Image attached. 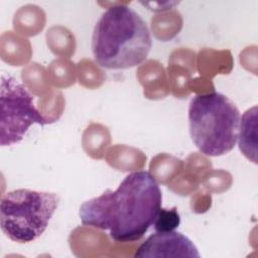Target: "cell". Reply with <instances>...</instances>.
I'll use <instances>...</instances> for the list:
<instances>
[{
    "label": "cell",
    "mask_w": 258,
    "mask_h": 258,
    "mask_svg": "<svg viewBox=\"0 0 258 258\" xmlns=\"http://www.w3.org/2000/svg\"><path fill=\"white\" fill-rule=\"evenodd\" d=\"M189 134L204 154L221 156L236 145L240 112L225 95L213 92L195 96L188 106Z\"/></svg>",
    "instance_id": "cell-3"
},
{
    "label": "cell",
    "mask_w": 258,
    "mask_h": 258,
    "mask_svg": "<svg viewBox=\"0 0 258 258\" xmlns=\"http://www.w3.org/2000/svg\"><path fill=\"white\" fill-rule=\"evenodd\" d=\"M162 194L156 179L145 170L127 174L115 190L107 189L80 207L85 226L109 231L120 243L140 240L161 210Z\"/></svg>",
    "instance_id": "cell-1"
},
{
    "label": "cell",
    "mask_w": 258,
    "mask_h": 258,
    "mask_svg": "<svg viewBox=\"0 0 258 258\" xmlns=\"http://www.w3.org/2000/svg\"><path fill=\"white\" fill-rule=\"evenodd\" d=\"M134 257H200L190 239L176 231L156 232L136 250Z\"/></svg>",
    "instance_id": "cell-6"
},
{
    "label": "cell",
    "mask_w": 258,
    "mask_h": 258,
    "mask_svg": "<svg viewBox=\"0 0 258 258\" xmlns=\"http://www.w3.org/2000/svg\"><path fill=\"white\" fill-rule=\"evenodd\" d=\"M180 223V218L177 213L176 208H172L171 210L161 209L153 223L154 229L156 232H165V231H173L178 227Z\"/></svg>",
    "instance_id": "cell-8"
},
{
    "label": "cell",
    "mask_w": 258,
    "mask_h": 258,
    "mask_svg": "<svg viewBox=\"0 0 258 258\" xmlns=\"http://www.w3.org/2000/svg\"><path fill=\"white\" fill-rule=\"evenodd\" d=\"M152 39L146 22L132 8L117 5L97 21L92 35L96 62L108 70H124L144 61Z\"/></svg>",
    "instance_id": "cell-2"
},
{
    "label": "cell",
    "mask_w": 258,
    "mask_h": 258,
    "mask_svg": "<svg viewBox=\"0 0 258 258\" xmlns=\"http://www.w3.org/2000/svg\"><path fill=\"white\" fill-rule=\"evenodd\" d=\"M58 206L53 192L18 188L4 194L0 202V227L11 241L25 244L46 230Z\"/></svg>",
    "instance_id": "cell-4"
},
{
    "label": "cell",
    "mask_w": 258,
    "mask_h": 258,
    "mask_svg": "<svg viewBox=\"0 0 258 258\" xmlns=\"http://www.w3.org/2000/svg\"><path fill=\"white\" fill-rule=\"evenodd\" d=\"M256 106L245 112L240 120L238 135L240 150L254 163H256Z\"/></svg>",
    "instance_id": "cell-7"
},
{
    "label": "cell",
    "mask_w": 258,
    "mask_h": 258,
    "mask_svg": "<svg viewBox=\"0 0 258 258\" xmlns=\"http://www.w3.org/2000/svg\"><path fill=\"white\" fill-rule=\"evenodd\" d=\"M0 104L1 146L20 142L33 124L43 126L48 123L35 108L30 93L12 76H2Z\"/></svg>",
    "instance_id": "cell-5"
}]
</instances>
